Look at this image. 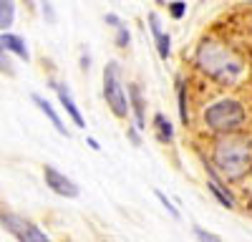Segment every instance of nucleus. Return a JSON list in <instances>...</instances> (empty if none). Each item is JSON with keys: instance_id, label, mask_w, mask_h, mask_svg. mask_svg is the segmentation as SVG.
Returning a JSON list of instances; mask_svg holds the SVG:
<instances>
[{"instance_id": "2", "label": "nucleus", "mask_w": 252, "mask_h": 242, "mask_svg": "<svg viewBox=\"0 0 252 242\" xmlns=\"http://www.w3.org/2000/svg\"><path fill=\"white\" fill-rule=\"evenodd\" d=\"M197 66H199V71H204L207 76H212L215 81H222L227 86H232L245 73L242 58L232 48L215 43V40H204L197 48Z\"/></svg>"}, {"instance_id": "16", "label": "nucleus", "mask_w": 252, "mask_h": 242, "mask_svg": "<svg viewBox=\"0 0 252 242\" xmlns=\"http://www.w3.org/2000/svg\"><path fill=\"white\" fill-rule=\"evenodd\" d=\"M194 237H197L199 242H222L220 235H212V232H207V230H202V227H194Z\"/></svg>"}, {"instance_id": "22", "label": "nucleus", "mask_w": 252, "mask_h": 242, "mask_svg": "<svg viewBox=\"0 0 252 242\" xmlns=\"http://www.w3.org/2000/svg\"><path fill=\"white\" fill-rule=\"evenodd\" d=\"M126 134H129V139L134 141V147H141V139H139V134H136V129H129V131H126Z\"/></svg>"}, {"instance_id": "10", "label": "nucleus", "mask_w": 252, "mask_h": 242, "mask_svg": "<svg viewBox=\"0 0 252 242\" xmlns=\"http://www.w3.org/2000/svg\"><path fill=\"white\" fill-rule=\"evenodd\" d=\"M33 104L40 109V111H43L48 119H51V124L56 126V131L58 134H63V136H68V131H66V124H63V121H61V116L56 114V109L51 106V101H46L43 96H38V93H33Z\"/></svg>"}, {"instance_id": "15", "label": "nucleus", "mask_w": 252, "mask_h": 242, "mask_svg": "<svg viewBox=\"0 0 252 242\" xmlns=\"http://www.w3.org/2000/svg\"><path fill=\"white\" fill-rule=\"evenodd\" d=\"M177 98H179V119H182V124H187L189 121V109H187V96H184V84H182V78H177Z\"/></svg>"}, {"instance_id": "24", "label": "nucleus", "mask_w": 252, "mask_h": 242, "mask_svg": "<svg viewBox=\"0 0 252 242\" xmlns=\"http://www.w3.org/2000/svg\"><path fill=\"white\" fill-rule=\"evenodd\" d=\"M89 147H91V149H96V151L101 149V147H98V141H96V139H89Z\"/></svg>"}, {"instance_id": "13", "label": "nucleus", "mask_w": 252, "mask_h": 242, "mask_svg": "<svg viewBox=\"0 0 252 242\" xmlns=\"http://www.w3.org/2000/svg\"><path fill=\"white\" fill-rule=\"evenodd\" d=\"M13 18H15V3L0 0V30H8L13 26Z\"/></svg>"}, {"instance_id": "1", "label": "nucleus", "mask_w": 252, "mask_h": 242, "mask_svg": "<svg viewBox=\"0 0 252 242\" xmlns=\"http://www.w3.org/2000/svg\"><path fill=\"white\" fill-rule=\"evenodd\" d=\"M215 167L222 179L237 182L252 169V139L242 134H227L215 144Z\"/></svg>"}, {"instance_id": "14", "label": "nucleus", "mask_w": 252, "mask_h": 242, "mask_svg": "<svg viewBox=\"0 0 252 242\" xmlns=\"http://www.w3.org/2000/svg\"><path fill=\"white\" fill-rule=\"evenodd\" d=\"M207 189L212 192V194H215V197L220 199V205H224L227 210H232V207H235V197L229 194V192H224V189H222V187L217 184L215 179H212V182H207Z\"/></svg>"}, {"instance_id": "23", "label": "nucleus", "mask_w": 252, "mask_h": 242, "mask_svg": "<svg viewBox=\"0 0 252 242\" xmlns=\"http://www.w3.org/2000/svg\"><path fill=\"white\" fill-rule=\"evenodd\" d=\"M89 60H91L89 53H83V60H81V63H83V71H89Z\"/></svg>"}, {"instance_id": "5", "label": "nucleus", "mask_w": 252, "mask_h": 242, "mask_svg": "<svg viewBox=\"0 0 252 242\" xmlns=\"http://www.w3.org/2000/svg\"><path fill=\"white\" fill-rule=\"evenodd\" d=\"M0 225H3L13 237H18L20 242H51L46 237V232L35 227L31 219L20 217V214H13V212H0Z\"/></svg>"}, {"instance_id": "9", "label": "nucleus", "mask_w": 252, "mask_h": 242, "mask_svg": "<svg viewBox=\"0 0 252 242\" xmlns=\"http://www.w3.org/2000/svg\"><path fill=\"white\" fill-rule=\"evenodd\" d=\"M0 51H3V53H8V51H10V53L20 56L23 60H28V58H31L26 40L20 38V35H13V33H0Z\"/></svg>"}, {"instance_id": "3", "label": "nucleus", "mask_w": 252, "mask_h": 242, "mask_svg": "<svg viewBox=\"0 0 252 242\" xmlns=\"http://www.w3.org/2000/svg\"><path fill=\"white\" fill-rule=\"evenodd\" d=\"M204 124L220 134H235L245 124V106L235 98H220L204 111Z\"/></svg>"}, {"instance_id": "8", "label": "nucleus", "mask_w": 252, "mask_h": 242, "mask_svg": "<svg viewBox=\"0 0 252 242\" xmlns=\"http://www.w3.org/2000/svg\"><path fill=\"white\" fill-rule=\"evenodd\" d=\"M149 23H152V35H154V40H157L159 56H161V58H169V53H172V38H169V33L161 30L157 13H149Z\"/></svg>"}, {"instance_id": "6", "label": "nucleus", "mask_w": 252, "mask_h": 242, "mask_svg": "<svg viewBox=\"0 0 252 242\" xmlns=\"http://www.w3.org/2000/svg\"><path fill=\"white\" fill-rule=\"evenodd\" d=\"M43 177H46V184L56 192V194H61V197H68V199H73V197H78L81 194V189H78V184L73 179H68L63 172H58L56 167H51V164H46L43 167Z\"/></svg>"}, {"instance_id": "19", "label": "nucleus", "mask_w": 252, "mask_h": 242, "mask_svg": "<svg viewBox=\"0 0 252 242\" xmlns=\"http://www.w3.org/2000/svg\"><path fill=\"white\" fill-rule=\"evenodd\" d=\"M0 73H5V76H15V68H13V63L8 60V56L0 51Z\"/></svg>"}, {"instance_id": "17", "label": "nucleus", "mask_w": 252, "mask_h": 242, "mask_svg": "<svg viewBox=\"0 0 252 242\" xmlns=\"http://www.w3.org/2000/svg\"><path fill=\"white\" fill-rule=\"evenodd\" d=\"M129 40H131L129 30H126L124 26H119V28H116V46H119V48H126V46H129Z\"/></svg>"}, {"instance_id": "7", "label": "nucleus", "mask_w": 252, "mask_h": 242, "mask_svg": "<svg viewBox=\"0 0 252 242\" xmlns=\"http://www.w3.org/2000/svg\"><path fill=\"white\" fill-rule=\"evenodd\" d=\"M53 89H56V93H58V101H61V106L66 109V114H68V116L73 119V124H76L78 129H86V121H83V116H81L78 106L73 104V96H71L68 86H66V84H53Z\"/></svg>"}, {"instance_id": "20", "label": "nucleus", "mask_w": 252, "mask_h": 242, "mask_svg": "<svg viewBox=\"0 0 252 242\" xmlns=\"http://www.w3.org/2000/svg\"><path fill=\"white\" fill-rule=\"evenodd\" d=\"M169 13H172V18H184V13H187V3H182V0H177V3H169Z\"/></svg>"}, {"instance_id": "21", "label": "nucleus", "mask_w": 252, "mask_h": 242, "mask_svg": "<svg viewBox=\"0 0 252 242\" xmlns=\"http://www.w3.org/2000/svg\"><path fill=\"white\" fill-rule=\"evenodd\" d=\"M106 23L119 28V26H121V20H119V15H114V13H106Z\"/></svg>"}, {"instance_id": "12", "label": "nucleus", "mask_w": 252, "mask_h": 242, "mask_svg": "<svg viewBox=\"0 0 252 242\" xmlns=\"http://www.w3.org/2000/svg\"><path fill=\"white\" fill-rule=\"evenodd\" d=\"M154 126H157V136H159V141H169L174 139V129H172V124H169V119H166L164 114H154Z\"/></svg>"}, {"instance_id": "4", "label": "nucleus", "mask_w": 252, "mask_h": 242, "mask_svg": "<svg viewBox=\"0 0 252 242\" xmlns=\"http://www.w3.org/2000/svg\"><path fill=\"white\" fill-rule=\"evenodd\" d=\"M103 98L111 109V114L116 119H126L129 116V98H126L124 84H121V66L116 60H109L103 68Z\"/></svg>"}, {"instance_id": "18", "label": "nucleus", "mask_w": 252, "mask_h": 242, "mask_svg": "<svg viewBox=\"0 0 252 242\" xmlns=\"http://www.w3.org/2000/svg\"><path fill=\"white\" fill-rule=\"evenodd\" d=\"M154 194H157V199H159V202H161V205L166 207V212H169L172 217H179V210H177V207L172 205V202H169V199H166V194H164V192H159V189H157Z\"/></svg>"}, {"instance_id": "11", "label": "nucleus", "mask_w": 252, "mask_h": 242, "mask_svg": "<svg viewBox=\"0 0 252 242\" xmlns=\"http://www.w3.org/2000/svg\"><path fill=\"white\" fill-rule=\"evenodd\" d=\"M129 106L134 109V116H136V129H146V121H144V96H141V89L136 84H129Z\"/></svg>"}]
</instances>
